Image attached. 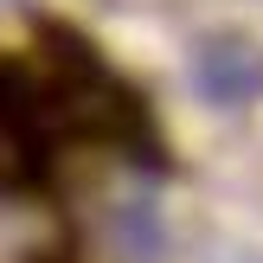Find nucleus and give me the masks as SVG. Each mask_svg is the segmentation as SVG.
Segmentation results:
<instances>
[{
  "label": "nucleus",
  "mask_w": 263,
  "mask_h": 263,
  "mask_svg": "<svg viewBox=\"0 0 263 263\" xmlns=\"http://www.w3.org/2000/svg\"><path fill=\"white\" fill-rule=\"evenodd\" d=\"M193 77H199L205 103H257L263 97V51L251 39H205L199 58H193Z\"/></svg>",
  "instance_id": "f257e3e1"
}]
</instances>
